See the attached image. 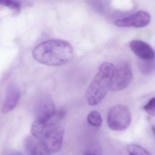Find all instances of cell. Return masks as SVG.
Here are the masks:
<instances>
[{
  "label": "cell",
  "mask_w": 155,
  "mask_h": 155,
  "mask_svg": "<svg viewBox=\"0 0 155 155\" xmlns=\"http://www.w3.org/2000/svg\"><path fill=\"white\" fill-rule=\"evenodd\" d=\"M2 155H24L21 152L18 151H8L4 152Z\"/></svg>",
  "instance_id": "obj_16"
},
{
  "label": "cell",
  "mask_w": 155,
  "mask_h": 155,
  "mask_svg": "<svg viewBox=\"0 0 155 155\" xmlns=\"http://www.w3.org/2000/svg\"><path fill=\"white\" fill-rule=\"evenodd\" d=\"M138 67L140 71L144 75L151 74L155 69V62L154 60H145L139 59Z\"/></svg>",
  "instance_id": "obj_11"
},
{
  "label": "cell",
  "mask_w": 155,
  "mask_h": 155,
  "mask_svg": "<svg viewBox=\"0 0 155 155\" xmlns=\"http://www.w3.org/2000/svg\"><path fill=\"white\" fill-rule=\"evenodd\" d=\"M150 21L149 13L144 11H140L128 17L117 20L115 21V24L120 28H141L147 26Z\"/></svg>",
  "instance_id": "obj_7"
},
{
  "label": "cell",
  "mask_w": 155,
  "mask_h": 155,
  "mask_svg": "<svg viewBox=\"0 0 155 155\" xmlns=\"http://www.w3.org/2000/svg\"><path fill=\"white\" fill-rule=\"evenodd\" d=\"M57 110L51 97L48 94L40 96L35 106L36 121L46 122L49 120L55 115Z\"/></svg>",
  "instance_id": "obj_6"
},
{
  "label": "cell",
  "mask_w": 155,
  "mask_h": 155,
  "mask_svg": "<svg viewBox=\"0 0 155 155\" xmlns=\"http://www.w3.org/2000/svg\"><path fill=\"white\" fill-rule=\"evenodd\" d=\"M130 48L140 59L154 60L155 52L151 46L148 44L139 40H134L130 41Z\"/></svg>",
  "instance_id": "obj_9"
},
{
  "label": "cell",
  "mask_w": 155,
  "mask_h": 155,
  "mask_svg": "<svg viewBox=\"0 0 155 155\" xmlns=\"http://www.w3.org/2000/svg\"><path fill=\"white\" fill-rule=\"evenodd\" d=\"M129 155H150L145 149L137 144H130L127 147Z\"/></svg>",
  "instance_id": "obj_13"
},
{
  "label": "cell",
  "mask_w": 155,
  "mask_h": 155,
  "mask_svg": "<svg viewBox=\"0 0 155 155\" xmlns=\"http://www.w3.org/2000/svg\"><path fill=\"white\" fill-rule=\"evenodd\" d=\"M20 91L18 87L12 85L8 87L6 99L2 106V112L8 113L13 110L18 103L20 98Z\"/></svg>",
  "instance_id": "obj_10"
},
{
  "label": "cell",
  "mask_w": 155,
  "mask_h": 155,
  "mask_svg": "<svg viewBox=\"0 0 155 155\" xmlns=\"http://www.w3.org/2000/svg\"><path fill=\"white\" fill-rule=\"evenodd\" d=\"M82 155H100L98 153H96L95 151H87L85 152Z\"/></svg>",
  "instance_id": "obj_17"
},
{
  "label": "cell",
  "mask_w": 155,
  "mask_h": 155,
  "mask_svg": "<svg viewBox=\"0 0 155 155\" xmlns=\"http://www.w3.org/2000/svg\"><path fill=\"white\" fill-rule=\"evenodd\" d=\"M155 97L150 99L147 103L143 107V109L151 116H155Z\"/></svg>",
  "instance_id": "obj_15"
},
{
  "label": "cell",
  "mask_w": 155,
  "mask_h": 155,
  "mask_svg": "<svg viewBox=\"0 0 155 155\" xmlns=\"http://www.w3.org/2000/svg\"><path fill=\"white\" fill-rule=\"evenodd\" d=\"M0 5L16 11H19L21 8L20 2L14 0H0Z\"/></svg>",
  "instance_id": "obj_14"
},
{
  "label": "cell",
  "mask_w": 155,
  "mask_h": 155,
  "mask_svg": "<svg viewBox=\"0 0 155 155\" xmlns=\"http://www.w3.org/2000/svg\"><path fill=\"white\" fill-rule=\"evenodd\" d=\"M133 78L131 66L127 62L119 63L114 68L109 90L112 91H120L129 86Z\"/></svg>",
  "instance_id": "obj_5"
},
{
  "label": "cell",
  "mask_w": 155,
  "mask_h": 155,
  "mask_svg": "<svg viewBox=\"0 0 155 155\" xmlns=\"http://www.w3.org/2000/svg\"><path fill=\"white\" fill-rule=\"evenodd\" d=\"M115 66L110 62L102 63L86 91L85 97L88 104L95 106L105 97L109 90Z\"/></svg>",
  "instance_id": "obj_2"
},
{
  "label": "cell",
  "mask_w": 155,
  "mask_h": 155,
  "mask_svg": "<svg viewBox=\"0 0 155 155\" xmlns=\"http://www.w3.org/2000/svg\"><path fill=\"white\" fill-rule=\"evenodd\" d=\"M24 146L28 155H51V154L47 146L32 135L26 137Z\"/></svg>",
  "instance_id": "obj_8"
},
{
  "label": "cell",
  "mask_w": 155,
  "mask_h": 155,
  "mask_svg": "<svg viewBox=\"0 0 155 155\" xmlns=\"http://www.w3.org/2000/svg\"><path fill=\"white\" fill-rule=\"evenodd\" d=\"M31 132L32 136L38 139L47 146L51 153H56L61 148L64 129L60 123L35 121L31 126Z\"/></svg>",
  "instance_id": "obj_3"
},
{
  "label": "cell",
  "mask_w": 155,
  "mask_h": 155,
  "mask_svg": "<svg viewBox=\"0 0 155 155\" xmlns=\"http://www.w3.org/2000/svg\"><path fill=\"white\" fill-rule=\"evenodd\" d=\"M88 122L94 127H100L102 122V119L100 113L97 110L91 111L87 117Z\"/></svg>",
  "instance_id": "obj_12"
},
{
  "label": "cell",
  "mask_w": 155,
  "mask_h": 155,
  "mask_svg": "<svg viewBox=\"0 0 155 155\" xmlns=\"http://www.w3.org/2000/svg\"><path fill=\"white\" fill-rule=\"evenodd\" d=\"M33 57L40 63L51 66L64 65L72 60L74 55L72 47L65 41L50 40L35 47Z\"/></svg>",
  "instance_id": "obj_1"
},
{
  "label": "cell",
  "mask_w": 155,
  "mask_h": 155,
  "mask_svg": "<svg viewBox=\"0 0 155 155\" xmlns=\"http://www.w3.org/2000/svg\"><path fill=\"white\" fill-rule=\"evenodd\" d=\"M131 121V114L129 109L122 105L113 106L108 113V126L110 129L122 131L128 128Z\"/></svg>",
  "instance_id": "obj_4"
}]
</instances>
